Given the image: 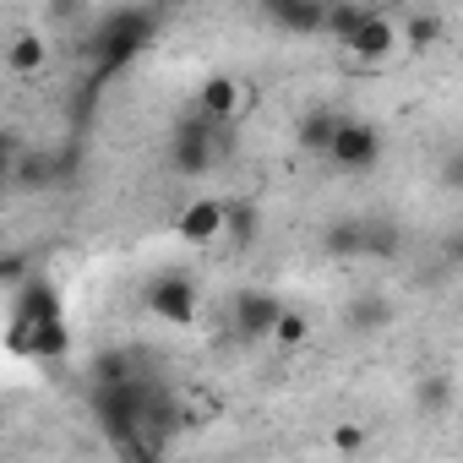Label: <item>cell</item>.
I'll use <instances>...</instances> for the list:
<instances>
[{
  "label": "cell",
  "instance_id": "9a60e30c",
  "mask_svg": "<svg viewBox=\"0 0 463 463\" xmlns=\"http://www.w3.org/2000/svg\"><path fill=\"white\" fill-rule=\"evenodd\" d=\"M338 126H344V115H333V109H311V115H300V147H306V153H327L333 137H338Z\"/></svg>",
  "mask_w": 463,
  "mask_h": 463
},
{
  "label": "cell",
  "instance_id": "6da1fadb",
  "mask_svg": "<svg viewBox=\"0 0 463 463\" xmlns=\"http://www.w3.org/2000/svg\"><path fill=\"white\" fill-rule=\"evenodd\" d=\"M153 28H158V12H147V6H137V12H104V17L93 23V33H88L82 55H88L99 71H120V66L153 39Z\"/></svg>",
  "mask_w": 463,
  "mask_h": 463
},
{
  "label": "cell",
  "instance_id": "e0dca14e",
  "mask_svg": "<svg viewBox=\"0 0 463 463\" xmlns=\"http://www.w3.org/2000/svg\"><path fill=\"white\" fill-rule=\"evenodd\" d=\"M414 403H420L425 414H441V409L452 403V382H447V376H425V382L414 387Z\"/></svg>",
  "mask_w": 463,
  "mask_h": 463
},
{
  "label": "cell",
  "instance_id": "ac0fdd59",
  "mask_svg": "<svg viewBox=\"0 0 463 463\" xmlns=\"http://www.w3.org/2000/svg\"><path fill=\"white\" fill-rule=\"evenodd\" d=\"M398 251V229L382 218H365V257H392Z\"/></svg>",
  "mask_w": 463,
  "mask_h": 463
},
{
  "label": "cell",
  "instance_id": "4fadbf2b",
  "mask_svg": "<svg viewBox=\"0 0 463 463\" xmlns=\"http://www.w3.org/2000/svg\"><path fill=\"white\" fill-rule=\"evenodd\" d=\"M387 322H392L387 295H354V300L344 306V327H349V333H376V327H387Z\"/></svg>",
  "mask_w": 463,
  "mask_h": 463
},
{
  "label": "cell",
  "instance_id": "2e32d148",
  "mask_svg": "<svg viewBox=\"0 0 463 463\" xmlns=\"http://www.w3.org/2000/svg\"><path fill=\"white\" fill-rule=\"evenodd\" d=\"M306 338H311V322H306V311L284 306V322H279V333H273V349H306Z\"/></svg>",
  "mask_w": 463,
  "mask_h": 463
},
{
  "label": "cell",
  "instance_id": "9c48e42d",
  "mask_svg": "<svg viewBox=\"0 0 463 463\" xmlns=\"http://www.w3.org/2000/svg\"><path fill=\"white\" fill-rule=\"evenodd\" d=\"M262 17L289 28V33H327V6L322 0H262Z\"/></svg>",
  "mask_w": 463,
  "mask_h": 463
},
{
  "label": "cell",
  "instance_id": "44dd1931",
  "mask_svg": "<svg viewBox=\"0 0 463 463\" xmlns=\"http://www.w3.org/2000/svg\"><path fill=\"white\" fill-rule=\"evenodd\" d=\"M436 39H441V17H409V28H403V44L425 50V44H436Z\"/></svg>",
  "mask_w": 463,
  "mask_h": 463
},
{
  "label": "cell",
  "instance_id": "3957f363",
  "mask_svg": "<svg viewBox=\"0 0 463 463\" xmlns=\"http://www.w3.org/2000/svg\"><path fill=\"white\" fill-rule=\"evenodd\" d=\"M229 322H235L241 344H273V333L284 322V300H273L268 289H241L235 306H229Z\"/></svg>",
  "mask_w": 463,
  "mask_h": 463
},
{
  "label": "cell",
  "instance_id": "277c9868",
  "mask_svg": "<svg viewBox=\"0 0 463 463\" xmlns=\"http://www.w3.org/2000/svg\"><path fill=\"white\" fill-rule=\"evenodd\" d=\"M142 306L158 317V322H175V327H185L191 317H196V306H202V295H196V279L191 273H158L153 284H147V295H142Z\"/></svg>",
  "mask_w": 463,
  "mask_h": 463
},
{
  "label": "cell",
  "instance_id": "ba28073f",
  "mask_svg": "<svg viewBox=\"0 0 463 463\" xmlns=\"http://www.w3.org/2000/svg\"><path fill=\"white\" fill-rule=\"evenodd\" d=\"M12 306H17V327H39V322H61V289L39 273L33 284L12 289Z\"/></svg>",
  "mask_w": 463,
  "mask_h": 463
},
{
  "label": "cell",
  "instance_id": "7a4b0ae2",
  "mask_svg": "<svg viewBox=\"0 0 463 463\" xmlns=\"http://www.w3.org/2000/svg\"><path fill=\"white\" fill-rule=\"evenodd\" d=\"M218 137H223V126H213L207 115H185L180 126H175V137H169V164H175V175H207L213 164H218Z\"/></svg>",
  "mask_w": 463,
  "mask_h": 463
},
{
  "label": "cell",
  "instance_id": "8992f818",
  "mask_svg": "<svg viewBox=\"0 0 463 463\" xmlns=\"http://www.w3.org/2000/svg\"><path fill=\"white\" fill-rule=\"evenodd\" d=\"M175 235H180L185 246H213V241H223V235H229V202H218V196L185 202L180 218H175Z\"/></svg>",
  "mask_w": 463,
  "mask_h": 463
},
{
  "label": "cell",
  "instance_id": "5b68a950",
  "mask_svg": "<svg viewBox=\"0 0 463 463\" xmlns=\"http://www.w3.org/2000/svg\"><path fill=\"white\" fill-rule=\"evenodd\" d=\"M327 158H333L338 169H349V175H365V169H376V158H382V131H376L371 120L344 115V126H338Z\"/></svg>",
  "mask_w": 463,
  "mask_h": 463
},
{
  "label": "cell",
  "instance_id": "8fae6325",
  "mask_svg": "<svg viewBox=\"0 0 463 463\" xmlns=\"http://www.w3.org/2000/svg\"><path fill=\"white\" fill-rule=\"evenodd\" d=\"M12 349L39 354V360H61L71 349V333H66V322H39V327H17L12 322Z\"/></svg>",
  "mask_w": 463,
  "mask_h": 463
},
{
  "label": "cell",
  "instance_id": "52a82bcc",
  "mask_svg": "<svg viewBox=\"0 0 463 463\" xmlns=\"http://www.w3.org/2000/svg\"><path fill=\"white\" fill-rule=\"evenodd\" d=\"M403 44V28L392 23V17H382V12H371L349 39H344V50H349V61H365V66H376V61H392V50Z\"/></svg>",
  "mask_w": 463,
  "mask_h": 463
},
{
  "label": "cell",
  "instance_id": "d6986e66",
  "mask_svg": "<svg viewBox=\"0 0 463 463\" xmlns=\"http://www.w3.org/2000/svg\"><path fill=\"white\" fill-rule=\"evenodd\" d=\"M365 441H371V430H365L360 420H338V425H333V452L354 458V452H365Z\"/></svg>",
  "mask_w": 463,
  "mask_h": 463
},
{
  "label": "cell",
  "instance_id": "603a6c76",
  "mask_svg": "<svg viewBox=\"0 0 463 463\" xmlns=\"http://www.w3.org/2000/svg\"><path fill=\"white\" fill-rule=\"evenodd\" d=\"M441 185H452V191H458V185H463V147H458V153H447V158H441Z\"/></svg>",
  "mask_w": 463,
  "mask_h": 463
},
{
  "label": "cell",
  "instance_id": "ffe728a7",
  "mask_svg": "<svg viewBox=\"0 0 463 463\" xmlns=\"http://www.w3.org/2000/svg\"><path fill=\"white\" fill-rule=\"evenodd\" d=\"M365 17H371L365 6H327V33H333V39L344 44V39H349V33H354V28L365 23Z\"/></svg>",
  "mask_w": 463,
  "mask_h": 463
},
{
  "label": "cell",
  "instance_id": "7402d4cb",
  "mask_svg": "<svg viewBox=\"0 0 463 463\" xmlns=\"http://www.w3.org/2000/svg\"><path fill=\"white\" fill-rule=\"evenodd\" d=\"M251 218H257V213H251L246 202H229V235H235V241H251V229H257Z\"/></svg>",
  "mask_w": 463,
  "mask_h": 463
},
{
  "label": "cell",
  "instance_id": "30bf717a",
  "mask_svg": "<svg viewBox=\"0 0 463 463\" xmlns=\"http://www.w3.org/2000/svg\"><path fill=\"white\" fill-rule=\"evenodd\" d=\"M241 99H246V88H241L235 77H207L202 93H196V115H207L213 126L229 131V120L241 115Z\"/></svg>",
  "mask_w": 463,
  "mask_h": 463
},
{
  "label": "cell",
  "instance_id": "5bb4252c",
  "mask_svg": "<svg viewBox=\"0 0 463 463\" xmlns=\"http://www.w3.org/2000/svg\"><path fill=\"white\" fill-rule=\"evenodd\" d=\"M44 61H50V50H44L39 33H17V39L6 44V71H12V77H39Z\"/></svg>",
  "mask_w": 463,
  "mask_h": 463
},
{
  "label": "cell",
  "instance_id": "7c38bea8",
  "mask_svg": "<svg viewBox=\"0 0 463 463\" xmlns=\"http://www.w3.org/2000/svg\"><path fill=\"white\" fill-rule=\"evenodd\" d=\"M322 251H327L333 262L365 257V218H333V223L322 229Z\"/></svg>",
  "mask_w": 463,
  "mask_h": 463
}]
</instances>
